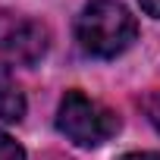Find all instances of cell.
Wrapping results in <instances>:
<instances>
[{"mask_svg":"<svg viewBox=\"0 0 160 160\" xmlns=\"http://www.w3.org/2000/svg\"><path fill=\"white\" fill-rule=\"evenodd\" d=\"M57 129L78 148H101L116 135L119 116L82 91H66L57 107Z\"/></svg>","mask_w":160,"mask_h":160,"instance_id":"7a4b0ae2","label":"cell"},{"mask_svg":"<svg viewBox=\"0 0 160 160\" xmlns=\"http://www.w3.org/2000/svg\"><path fill=\"white\" fill-rule=\"evenodd\" d=\"M135 16L119 0H88L75 19V41L98 60H113L135 41Z\"/></svg>","mask_w":160,"mask_h":160,"instance_id":"6da1fadb","label":"cell"},{"mask_svg":"<svg viewBox=\"0 0 160 160\" xmlns=\"http://www.w3.org/2000/svg\"><path fill=\"white\" fill-rule=\"evenodd\" d=\"M122 160H160V154H154V151H138V154H126Z\"/></svg>","mask_w":160,"mask_h":160,"instance_id":"ba28073f","label":"cell"},{"mask_svg":"<svg viewBox=\"0 0 160 160\" xmlns=\"http://www.w3.org/2000/svg\"><path fill=\"white\" fill-rule=\"evenodd\" d=\"M50 35L35 19H10L7 28H0V53L19 66H35L47 53Z\"/></svg>","mask_w":160,"mask_h":160,"instance_id":"3957f363","label":"cell"},{"mask_svg":"<svg viewBox=\"0 0 160 160\" xmlns=\"http://www.w3.org/2000/svg\"><path fill=\"white\" fill-rule=\"evenodd\" d=\"M138 3H141V10H144L148 16L160 19V0H138Z\"/></svg>","mask_w":160,"mask_h":160,"instance_id":"52a82bcc","label":"cell"},{"mask_svg":"<svg viewBox=\"0 0 160 160\" xmlns=\"http://www.w3.org/2000/svg\"><path fill=\"white\" fill-rule=\"evenodd\" d=\"M141 110H144V116H148V122L160 132V91H151L144 101H141Z\"/></svg>","mask_w":160,"mask_h":160,"instance_id":"8992f818","label":"cell"},{"mask_svg":"<svg viewBox=\"0 0 160 160\" xmlns=\"http://www.w3.org/2000/svg\"><path fill=\"white\" fill-rule=\"evenodd\" d=\"M0 160H25L22 144L13 135H7V132H0Z\"/></svg>","mask_w":160,"mask_h":160,"instance_id":"5b68a950","label":"cell"},{"mask_svg":"<svg viewBox=\"0 0 160 160\" xmlns=\"http://www.w3.org/2000/svg\"><path fill=\"white\" fill-rule=\"evenodd\" d=\"M25 116V98L16 85L13 72L0 63V119L3 122H19Z\"/></svg>","mask_w":160,"mask_h":160,"instance_id":"277c9868","label":"cell"}]
</instances>
